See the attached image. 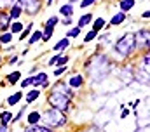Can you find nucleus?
Masks as SVG:
<instances>
[{"mask_svg": "<svg viewBox=\"0 0 150 132\" xmlns=\"http://www.w3.org/2000/svg\"><path fill=\"white\" fill-rule=\"evenodd\" d=\"M115 52L117 54H120V56H129V54H133V51L136 49V37L134 35H131V33H127V35H124V37H120L117 42H115Z\"/></svg>", "mask_w": 150, "mask_h": 132, "instance_id": "f257e3e1", "label": "nucleus"}, {"mask_svg": "<svg viewBox=\"0 0 150 132\" xmlns=\"http://www.w3.org/2000/svg\"><path fill=\"white\" fill-rule=\"evenodd\" d=\"M40 117H44V122H45L47 127H63V125L67 124L65 115H63L59 110H56V108L47 110V111H45L44 115H40Z\"/></svg>", "mask_w": 150, "mask_h": 132, "instance_id": "f03ea898", "label": "nucleus"}, {"mask_svg": "<svg viewBox=\"0 0 150 132\" xmlns=\"http://www.w3.org/2000/svg\"><path fill=\"white\" fill-rule=\"evenodd\" d=\"M49 104L52 106V108H56V110H59V111H65V110H68V106H70V98L68 96H65V94H59V92H51L49 94Z\"/></svg>", "mask_w": 150, "mask_h": 132, "instance_id": "7ed1b4c3", "label": "nucleus"}, {"mask_svg": "<svg viewBox=\"0 0 150 132\" xmlns=\"http://www.w3.org/2000/svg\"><path fill=\"white\" fill-rule=\"evenodd\" d=\"M18 4L21 5V9H26V12L35 14L40 9V0H18Z\"/></svg>", "mask_w": 150, "mask_h": 132, "instance_id": "20e7f679", "label": "nucleus"}, {"mask_svg": "<svg viewBox=\"0 0 150 132\" xmlns=\"http://www.w3.org/2000/svg\"><path fill=\"white\" fill-rule=\"evenodd\" d=\"M32 78H33L32 85H42V87L47 85V75L45 73H38L37 77H32Z\"/></svg>", "mask_w": 150, "mask_h": 132, "instance_id": "39448f33", "label": "nucleus"}, {"mask_svg": "<svg viewBox=\"0 0 150 132\" xmlns=\"http://www.w3.org/2000/svg\"><path fill=\"white\" fill-rule=\"evenodd\" d=\"M54 92H59V94H65V96L72 98V92H70V89H68L65 84H61V82H58V84L54 85Z\"/></svg>", "mask_w": 150, "mask_h": 132, "instance_id": "423d86ee", "label": "nucleus"}, {"mask_svg": "<svg viewBox=\"0 0 150 132\" xmlns=\"http://www.w3.org/2000/svg\"><path fill=\"white\" fill-rule=\"evenodd\" d=\"M26 132H52L51 131V127H45V125H37V124H32Z\"/></svg>", "mask_w": 150, "mask_h": 132, "instance_id": "0eeeda50", "label": "nucleus"}, {"mask_svg": "<svg viewBox=\"0 0 150 132\" xmlns=\"http://www.w3.org/2000/svg\"><path fill=\"white\" fill-rule=\"evenodd\" d=\"M82 84H84V78H82L80 75H75V77L70 78V87H74V89H79Z\"/></svg>", "mask_w": 150, "mask_h": 132, "instance_id": "6e6552de", "label": "nucleus"}, {"mask_svg": "<svg viewBox=\"0 0 150 132\" xmlns=\"http://www.w3.org/2000/svg\"><path fill=\"white\" fill-rule=\"evenodd\" d=\"M21 12H23V9H21V5H19V4H16V5L12 7V11H11V14H9V18H11V19H18V18L21 16Z\"/></svg>", "mask_w": 150, "mask_h": 132, "instance_id": "1a4fd4ad", "label": "nucleus"}, {"mask_svg": "<svg viewBox=\"0 0 150 132\" xmlns=\"http://www.w3.org/2000/svg\"><path fill=\"white\" fill-rule=\"evenodd\" d=\"M124 19H126V14H124V12H117V14L112 18V21H110V23H112L113 26H117V25H120Z\"/></svg>", "mask_w": 150, "mask_h": 132, "instance_id": "9d476101", "label": "nucleus"}, {"mask_svg": "<svg viewBox=\"0 0 150 132\" xmlns=\"http://www.w3.org/2000/svg\"><path fill=\"white\" fill-rule=\"evenodd\" d=\"M91 19H93V16H91V14H84V16L79 19V28H84V26H87V25L91 23Z\"/></svg>", "mask_w": 150, "mask_h": 132, "instance_id": "9b49d317", "label": "nucleus"}, {"mask_svg": "<svg viewBox=\"0 0 150 132\" xmlns=\"http://www.w3.org/2000/svg\"><path fill=\"white\" fill-rule=\"evenodd\" d=\"M134 7V0H122L120 2V9H122V12H127L129 9H133Z\"/></svg>", "mask_w": 150, "mask_h": 132, "instance_id": "f8f14e48", "label": "nucleus"}, {"mask_svg": "<svg viewBox=\"0 0 150 132\" xmlns=\"http://www.w3.org/2000/svg\"><path fill=\"white\" fill-rule=\"evenodd\" d=\"M9 16L7 14H4V12H0V30H7V26H9Z\"/></svg>", "mask_w": 150, "mask_h": 132, "instance_id": "ddd939ff", "label": "nucleus"}, {"mask_svg": "<svg viewBox=\"0 0 150 132\" xmlns=\"http://www.w3.org/2000/svg\"><path fill=\"white\" fill-rule=\"evenodd\" d=\"M11 120H12V115H11L9 111H2V113H0V122H2V125H7Z\"/></svg>", "mask_w": 150, "mask_h": 132, "instance_id": "4468645a", "label": "nucleus"}, {"mask_svg": "<svg viewBox=\"0 0 150 132\" xmlns=\"http://www.w3.org/2000/svg\"><path fill=\"white\" fill-rule=\"evenodd\" d=\"M23 98V94L21 92H16V94H12L11 98L7 99V103H9V106H14V104H18L19 103V99Z\"/></svg>", "mask_w": 150, "mask_h": 132, "instance_id": "2eb2a0df", "label": "nucleus"}, {"mask_svg": "<svg viewBox=\"0 0 150 132\" xmlns=\"http://www.w3.org/2000/svg\"><path fill=\"white\" fill-rule=\"evenodd\" d=\"M138 37H140V44L149 45V30H142V32L138 33Z\"/></svg>", "mask_w": 150, "mask_h": 132, "instance_id": "dca6fc26", "label": "nucleus"}, {"mask_svg": "<svg viewBox=\"0 0 150 132\" xmlns=\"http://www.w3.org/2000/svg\"><path fill=\"white\" fill-rule=\"evenodd\" d=\"M38 120H40V113L38 111H32L30 115H28V124L32 125V124H37Z\"/></svg>", "mask_w": 150, "mask_h": 132, "instance_id": "f3484780", "label": "nucleus"}, {"mask_svg": "<svg viewBox=\"0 0 150 132\" xmlns=\"http://www.w3.org/2000/svg\"><path fill=\"white\" fill-rule=\"evenodd\" d=\"M59 12H61L63 16H72V14H74V9H72V4H68V5H63V7L59 9Z\"/></svg>", "mask_w": 150, "mask_h": 132, "instance_id": "a211bd4d", "label": "nucleus"}, {"mask_svg": "<svg viewBox=\"0 0 150 132\" xmlns=\"http://www.w3.org/2000/svg\"><path fill=\"white\" fill-rule=\"evenodd\" d=\"M52 30H54V28H51V26H45V30H44V33H42V40H44V42H47V40L52 37Z\"/></svg>", "mask_w": 150, "mask_h": 132, "instance_id": "6ab92c4d", "label": "nucleus"}, {"mask_svg": "<svg viewBox=\"0 0 150 132\" xmlns=\"http://www.w3.org/2000/svg\"><path fill=\"white\" fill-rule=\"evenodd\" d=\"M103 26H105V19H103V18H98V19L94 21V25H93V30L98 32V30H101Z\"/></svg>", "mask_w": 150, "mask_h": 132, "instance_id": "aec40b11", "label": "nucleus"}, {"mask_svg": "<svg viewBox=\"0 0 150 132\" xmlns=\"http://www.w3.org/2000/svg\"><path fill=\"white\" fill-rule=\"evenodd\" d=\"M38 96H40V92L33 89V91H30V92L26 94V101H28V103H32V101H35V99L38 98Z\"/></svg>", "mask_w": 150, "mask_h": 132, "instance_id": "412c9836", "label": "nucleus"}, {"mask_svg": "<svg viewBox=\"0 0 150 132\" xmlns=\"http://www.w3.org/2000/svg\"><path fill=\"white\" fill-rule=\"evenodd\" d=\"M67 47H68V38H63L61 42H58V44H56L54 51H63V49H67Z\"/></svg>", "mask_w": 150, "mask_h": 132, "instance_id": "4be33fe9", "label": "nucleus"}, {"mask_svg": "<svg viewBox=\"0 0 150 132\" xmlns=\"http://www.w3.org/2000/svg\"><path fill=\"white\" fill-rule=\"evenodd\" d=\"M19 78H21V73H19V71H14V73L9 75V84H16Z\"/></svg>", "mask_w": 150, "mask_h": 132, "instance_id": "5701e85b", "label": "nucleus"}, {"mask_svg": "<svg viewBox=\"0 0 150 132\" xmlns=\"http://www.w3.org/2000/svg\"><path fill=\"white\" fill-rule=\"evenodd\" d=\"M11 40H12V33H4V35L0 37V42H2V44H9Z\"/></svg>", "mask_w": 150, "mask_h": 132, "instance_id": "b1692460", "label": "nucleus"}, {"mask_svg": "<svg viewBox=\"0 0 150 132\" xmlns=\"http://www.w3.org/2000/svg\"><path fill=\"white\" fill-rule=\"evenodd\" d=\"M40 38H42V33H40V32H35L32 37H30V40H28V42H30V44H35L37 40H40Z\"/></svg>", "mask_w": 150, "mask_h": 132, "instance_id": "393cba45", "label": "nucleus"}, {"mask_svg": "<svg viewBox=\"0 0 150 132\" xmlns=\"http://www.w3.org/2000/svg\"><path fill=\"white\" fill-rule=\"evenodd\" d=\"M56 23H58V18H56V16H52V18H49V21L45 23V26H51V28H54V26H56Z\"/></svg>", "mask_w": 150, "mask_h": 132, "instance_id": "a878e982", "label": "nucleus"}, {"mask_svg": "<svg viewBox=\"0 0 150 132\" xmlns=\"http://www.w3.org/2000/svg\"><path fill=\"white\" fill-rule=\"evenodd\" d=\"M23 30V25L18 21V23H12V33H18V32H21Z\"/></svg>", "mask_w": 150, "mask_h": 132, "instance_id": "bb28decb", "label": "nucleus"}, {"mask_svg": "<svg viewBox=\"0 0 150 132\" xmlns=\"http://www.w3.org/2000/svg\"><path fill=\"white\" fill-rule=\"evenodd\" d=\"M94 37H96V32L93 30V32H89L87 35H86V37H84V42H91V40H93Z\"/></svg>", "mask_w": 150, "mask_h": 132, "instance_id": "cd10ccee", "label": "nucleus"}, {"mask_svg": "<svg viewBox=\"0 0 150 132\" xmlns=\"http://www.w3.org/2000/svg\"><path fill=\"white\" fill-rule=\"evenodd\" d=\"M94 2H96V0H82V2H80V7L86 9L87 5H91V4H94Z\"/></svg>", "mask_w": 150, "mask_h": 132, "instance_id": "c85d7f7f", "label": "nucleus"}, {"mask_svg": "<svg viewBox=\"0 0 150 132\" xmlns=\"http://www.w3.org/2000/svg\"><path fill=\"white\" fill-rule=\"evenodd\" d=\"M79 33H80V28H74V30H72V32H68V35H67V37H79Z\"/></svg>", "mask_w": 150, "mask_h": 132, "instance_id": "c756f323", "label": "nucleus"}, {"mask_svg": "<svg viewBox=\"0 0 150 132\" xmlns=\"http://www.w3.org/2000/svg\"><path fill=\"white\" fill-rule=\"evenodd\" d=\"M56 63H59L61 66L67 65V63H68V58H67V56H63V58H58V61H56Z\"/></svg>", "mask_w": 150, "mask_h": 132, "instance_id": "7c9ffc66", "label": "nucleus"}, {"mask_svg": "<svg viewBox=\"0 0 150 132\" xmlns=\"http://www.w3.org/2000/svg\"><path fill=\"white\" fill-rule=\"evenodd\" d=\"M32 32V25H30V26H28V28H26V30H25V32L21 33V37H19V38H26V37H28V33Z\"/></svg>", "mask_w": 150, "mask_h": 132, "instance_id": "2f4dec72", "label": "nucleus"}, {"mask_svg": "<svg viewBox=\"0 0 150 132\" xmlns=\"http://www.w3.org/2000/svg\"><path fill=\"white\" fill-rule=\"evenodd\" d=\"M32 82H33V78L30 77V78H26V80H23V84H21V85H23V87H28V85H32Z\"/></svg>", "mask_w": 150, "mask_h": 132, "instance_id": "473e14b6", "label": "nucleus"}, {"mask_svg": "<svg viewBox=\"0 0 150 132\" xmlns=\"http://www.w3.org/2000/svg\"><path fill=\"white\" fill-rule=\"evenodd\" d=\"M65 70H67V68H65V66H61V68H58V70H54V75H56V77H59V75H61V73H63Z\"/></svg>", "mask_w": 150, "mask_h": 132, "instance_id": "72a5a7b5", "label": "nucleus"}, {"mask_svg": "<svg viewBox=\"0 0 150 132\" xmlns=\"http://www.w3.org/2000/svg\"><path fill=\"white\" fill-rule=\"evenodd\" d=\"M58 58H59V56H54V58H52V59L49 61V65H51V66H54V65H56V61H58Z\"/></svg>", "mask_w": 150, "mask_h": 132, "instance_id": "f704fd0d", "label": "nucleus"}, {"mask_svg": "<svg viewBox=\"0 0 150 132\" xmlns=\"http://www.w3.org/2000/svg\"><path fill=\"white\" fill-rule=\"evenodd\" d=\"M143 63H145V70H149V54H145V59H143Z\"/></svg>", "mask_w": 150, "mask_h": 132, "instance_id": "c9c22d12", "label": "nucleus"}, {"mask_svg": "<svg viewBox=\"0 0 150 132\" xmlns=\"http://www.w3.org/2000/svg\"><path fill=\"white\" fill-rule=\"evenodd\" d=\"M0 132H7V127H5V125H2V127H0Z\"/></svg>", "mask_w": 150, "mask_h": 132, "instance_id": "e433bc0d", "label": "nucleus"}, {"mask_svg": "<svg viewBox=\"0 0 150 132\" xmlns=\"http://www.w3.org/2000/svg\"><path fill=\"white\" fill-rule=\"evenodd\" d=\"M47 2H49V4H51V2H52V0H47Z\"/></svg>", "mask_w": 150, "mask_h": 132, "instance_id": "4c0bfd02", "label": "nucleus"}]
</instances>
